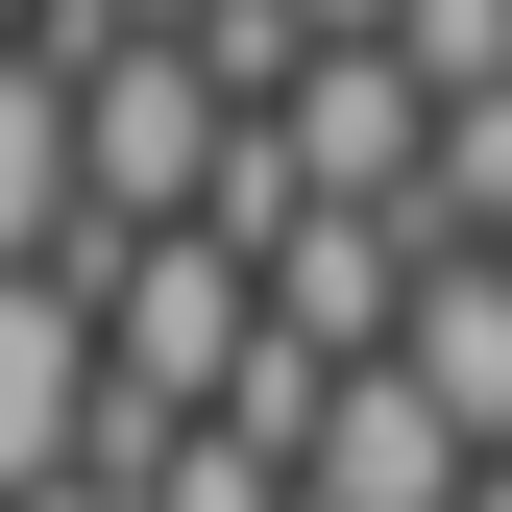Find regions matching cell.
I'll return each instance as SVG.
<instances>
[{
	"mask_svg": "<svg viewBox=\"0 0 512 512\" xmlns=\"http://www.w3.org/2000/svg\"><path fill=\"white\" fill-rule=\"evenodd\" d=\"M415 74H391V49H293V98L269 122H244V147H269V196L293 220H415Z\"/></svg>",
	"mask_w": 512,
	"mask_h": 512,
	"instance_id": "1",
	"label": "cell"
},
{
	"mask_svg": "<svg viewBox=\"0 0 512 512\" xmlns=\"http://www.w3.org/2000/svg\"><path fill=\"white\" fill-rule=\"evenodd\" d=\"M391 391L464 439V464H512V269H464V244H439L415 317H391Z\"/></svg>",
	"mask_w": 512,
	"mask_h": 512,
	"instance_id": "2",
	"label": "cell"
},
{
	"mask_svg": "<svg viewBox=\"0 0 512 512\" xmlns=\"http://www.w3.org/2000/svg\"><path fill=\"white\" fill-rule=\"evenodd\" d=\"M49 464H98V342H74V269H0V512Z\"/></svg>",
	"mask_w": 512,
	"mask_h": 512,
	"instance_id": "3",
	"label": "cell"
},
{
	"mask_svg": "<svg viewBox=\"0 0 512 512\" xmlns=\"http://www.w3.org/2000/svg\"><path fill=\"white\" fill-rule=\"evenodd\" d=\"M0 269H74V74L0 49Z\"/></svg>",
	"mask_w": 512,
	"mask_h": 512,
	"instance_id": "4",
	"label": "cell"
},
{
	"mask_svg": "<svg viewBox=\"0 0 512 512\" xmlns=\"http://www.w3.org/2000/svg\"><path fill=\"white\" fill-rule=\"evenodd\" d=\"M25 25H49V0H0V49H25Z\"/></svg>",
	"mask_w": 512,
	"mask_h": 512,
	"instance_id": "5",
	"label": "cell"
}]
</instances>
